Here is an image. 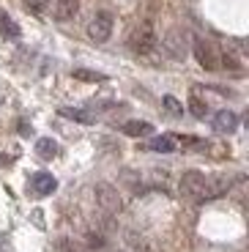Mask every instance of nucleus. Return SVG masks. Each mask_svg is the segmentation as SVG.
<instances>
[{
  "instance_id": "f03ea898",
  "label": "nucleus",
  "mask_w": 249,
  "mask_h": 252,
  "mask_svg": "<svg viewBox=\"0 0 249 252\" xmlns=\"http://www.w3.org/2000/svg\"><path fill=\"white\" fill-rule=\"evenodd\" d=\"M129 47H131V52H137V55H151V52L159 47V36H156L154 22H140V25L129 33Z\"/></svg>"
},
{
  "instance_id": "f3484780",
  "label": "nucleus",
  "mask_w": 249,
  "mask_h": 252,
  "mask_svg": "<svg viewBox=\"0 0 249 252\" xmlns=\"http://www.w3.org/2000/svg\"><path fill=\"white\" fill-rule=\"evenodd\" d=\"M36 151H38V157L50 159V157H55V154H58V143L52 137H41L36 143Z\"/></svg>"
},
{
  "instance_id": "2eb2a0df",
  "label": "nucleus",
  "mask_w": 249,
  "mask_h": 252,
  "mask_svg": "<svg viewBox=\"0 0 249 252\" xmlns=\"http://www.w3.org/2000/svg\"><path fill=\"white\" fill-rule=\"evenodd\" d=\"M0 33H3L6 38H19V25L3 11H0Z\"/></svg>"
},
{
  "instance_id": "a211bd4d",
  "label": "nucleus",
  "mask_w": 249,
  "mask_h": 252,
  "mask_svg": "<svg viewBox=\"0 0 249 252\" xmlns=\"http://www.w3.org/2000/svg\"><path fill=\"white\" fill-rule=\"evenodd\" d=\"M61 115H63V118H71V121H80V124H93V121H96L93 115L85 113V110H71V107H63Z\"/></svg>"
},
{
  "instance_id": "dca6fc26",
  "label": "nucleus",
  "mask_w": 249,
  "mask_h": 252,
  "mask_svg": "<svg viewBox=\"0 0 249 252\" xmlns=\"http://www.w3.org/2000/svg\"><path fill=\"white\" fill-rule=\"evenodd\" d=\"M189 113H192L194 118H206L208 115V104L200 99V94H189Z\"/></svg>"
},
{
  "instance_id": "7ed1b4c3",
  "label": "nucleus",
  "mask_w": 249,
  "mask_h": 252,
  "mask_svg": "<svg viewBox=\"0 0 249 252\" xmlns=\"http://www.w3.org/2000/svg\"><path fill=\"white\" fill-rule=\"evenodd\" d=\"M162 47L173 61H187L189 50H192V36L184 28H170L162 38Z\"/></svg>"
},
{
  "instance_id": "412c9836",
  "label": "nucleus",
  "mask_w": 249,
  "mask_h": 252,
  "mask_svg": "<svg viewBox=\"0 0 249 252\" xmlns=\"http://www.w3.org/2000/svg\"><path fill=\"white\" fill-rule=\"evenodd\" d=\"M162 104L167 107V113H173V115H181V113H184V104H181V101L175 99V96H164Z\"/></svg>"
},
{
  "instance_id": "9b49d317",
  "label": "nucleus",
  "mask_w": 249,
  "mask_h": 252,
  "mask_svg": "<svg viewBox=\"0 0 249 252\" xmlns=\"http://www.w3.org/2000/svg\"><path fill=\"white\" fill-rule=\"evenodd\" d=\"M151 132H154V126L148 121H126L124 124V134H129V137H145Z\"/></svg>"
},
{
  "instance_id": "aec40b11",
  "label": "nucleus",
  "mask_w": 249,
  "mask_h": 252,
  "mask_svg": "<svg viewBox=\"0 0 249 252\" xmlns=\"http://www.w3.org/2000/svg\"><path fill=\"white\" fill-rule=\"evenodd\" d=\"M25 8L31 14H47L50 8V0H25Z\"/></svg>"
},
{
  "instance_id": "1a4fd4ad",
  "label": "nucleus",
  "mask_w": 249,
  "mask_h": 252,
  "mask_svg": "<svg viewBox=\"0 0 249 252\" xmlns=\"http://www.w3.org/2000/svg\"><path fill=\"white\" fill-rule=\"evenodd\" d=\"M80 11V0H55V19L58 22H71Z\"/></svg>"
},
{
  "instance_id": "9d476101",
  "label": "nucleus",
  "mask_w": 249,
  "mask_h": 252,
  "mask_svg": "<svg viewBox=\"0 0 249 252\" xmlns=\"http://www.w3.org/2000/svg\"><path fill=\"white\" fill-rule=\"evenodd\" d=\"M175 148H178V140L175 137H170V134H162V137H154L148 143V151H154V154H173Z\"/></svg>"
},
{
  "instance_id": "20e7f679",
  "label": "nucleus",
  "mask_w": 249,
  "mask_h": 252,
  "mask_svg": "<svg viewBox=\"0 0 249 252\" xmlns=\"http://www.w3.org/2000/svg\"><path fill=\"white\" fill-rule=\"evenodd\" d=\"M93 200H96V206L104 211V214H121L124 211V197H121V192L112 184H107V181H99L93 187Z\"/></svg>"
},
{
  "instance_id": "6ab92c4d",
  "label": "nucleus",
  "mask_w": 249,
  "mask_h": 252,
  "mask_svg": "<svg viewBox=\"0 0 249 252\" xmlns=\"http://www.w3.org/2000/svg\"><path fill=\"white\" fill-rule=\"evenodd\" d=\"M74 77L77 80H85V82H104L107 80L101 71H91V69H74Z\"/></svg>"
},
{
  "instance_id": "423d86ee",
  "label": "nucleus",
  "mask_w": 249,
  "mask_h": 252,
  "mask_svg": "<svg viewBox=\"0 0 249 252\" xmlns=\"http://www.w3.org/2000/svg\"><path fill=\"white\" fill-rule=\"evenodd\" d=\"M112 25H115V19H112L110 11H96V17L88 22V36L101 44L112 36Z\"/></svg>"
},
{
  "instance_id": "ddd939ff",
  "label": "nucleus",
  "mask_w": 249,
  "mask_h": 252,
  "mask_svg": "<svg viewBox=\"0 0 249 252\" xmlns=\"http://www.w3.org/2000/svg\"><path fill=\"white\" fill-rule=\"evenodd\" d=\"M82 241H85V247L91 252H93V250H107V233H101L99 227H96V230H88Z\"/></svg>"
},
{
  "instance_id": "39448f33",
  "label": "nucleus",
  "mask_w": 249,
  "mask_h": 252,
  "mask_svg": "<svg viewBox=\"0 0 249 252\" xmlns=\"http://www.w3.org/2000/svg\"><path fill=\"white\" fill-rule=\"evenodd\" d=\"M192 52L197 58V63L206 71H217L219 69V47L206 36H192Z\"/></svg>"
},
{
  "instance_id": "0eeeda50",
  "label": "nucleus",
  "mask_w": 249,
  "mask_h": 252,
  "mask_svg": "<svg viewBox=\"0 0 249 252\" xmlns=\"http://www.w3.org/2000/svg\"><path fill=\"white\" fill-rule=\"evenodd\" d=\"M214 129L222 134H230L238 129V115L233 113V110H219L217 115H214Z\"/></svg>"
},
{
  "instance_id": "f257e3e1",
  "label": "nucleus",
  "mask_w": 249,
  "mask_h": 252,
  "mask_svg": "<svg viewBox=\"0 0 249 252\" xmlns=\"http://www.w3.org/2000/svg\"><path fill=\"white\" fill-rule=\"evenodd\" d=\"M233 187V178L219 176V178H208L206 173L200 170H187L178 181V189L184 197H192V200H214V197L227 195V189Z\"/></svg>"
},
{
  "instance_id": "6e6552de",
  "label": "nucleus",
  "mask_w": 249,
  "mask_h": 252,
  "mask_svg": "<svg viewBox=\"0 0 249 252\" xmlns=\"http://www.w3.org/2000/svg\"><path fill=\"white\" fill-rule=\"evenodd\" d=\"M55 187H58V181H55L52 173H36V176L31 178V189L36 195H52Z\"/></svg>"
},
{
  "instance_id": "4468645a",
  "label": "nucleus",
  "mask_w": 249,
  "mask_h": 252,
  "mask_svg": "<svg viewBox=\"0 0 249 252\" xmlns=\"http://www.w3.org/2000/svg\"><path fill=\"white\" fill-rule=\"evenodd\" d=\"M219 69H227V71H241V58H238L233 50L219 52Z\"/></svg>"
},
{
  "instance_id": "4be33fe9",
  "label": "nucleus",
  "mask_w": 249,
  "mask_h": 252,
  "mask_svg": "<svg viewBox=\"0 0 249 252\" xmlns=\"http://www.w3.org/2000/svg\"><path fill=\"white\" fill-rule=\"evenodd\" d=\"M19 132H22V134L28 137V134H31V126H28V124H19Z\"/></svg>"
},
{
  "instance_id": "f8f14e48",
  "label": "nucleus",
  "mask_w": 249,
  "mask_h": 252,
  "mask_svg": "<svg viewBox=\"0 0 249 252\" xmlns=\"http://www.w3.org/2000/svg\"><path fill=\"white\" fill-rule=\"evenodd\" d=\"M55 247H58V252H91L85 247V241H82V239H71V236H61Z\"/></svg>"
},
{
  "instance_id": "5701e85b",
  "label": "nucleus",
  "mask_w": 249,
  "mask_h": 252,
  "mask_svg": "<svg viewBox=\"0 0 249 252\" xmlns=\"http://www.w3.org/2000/svg\"><path fill=\"white\" fill-rule=\"evenodd\" d=\"M110 252H129V250H110Z\"/></svg>"
}]
</instances>
